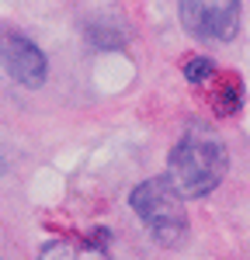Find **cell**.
Returning a JSON list of instances; mask_svg holds the SVG:
<instances>
[{
    "instance_id": "6da1fadb",
    "label": "cell",
    "mask_w": 250,
    "mask_h": 260,
    "mask_svg": "<svg viewBox=\"0 0 250 260\" xmlns=\"http://www.w3.org/2000/svg\"><path fill=\"white\" fill-rule=\"evenodd\" d=\"M226 146L215 139L212 132L202 128H191L184 139L174 146L170 153V174L174 187L184 194V198H202L208 191L219 187V180L226 177Z\"/></svg>"
},
{
    "instance_id": "7a4b0ae2",
    "label": "cell",
    "mask_w": 250,
    "mask_h": 260,
    "mask_svg": "<svg viewBox=\"0 0 250 260\" xmlns=\"http://www.w3.org/2000/svg\"><path fill=\"white\" fill-rule=\"evenodd\" d=\"M181 198L184 194L174 187L170 177H153V180H143L129 201H132V212L143 219V225L164 246H181L188 236V215Z\"/></svg>"
},
{
    "instance_id": "3957f363",
    "label": "cell",
    "mask_w": 250,
    "mask_h": 260,
    "mask_svg": "<svg viewBox=\"0 0 250 260\" xmlns=\"http://www.w3.org/2000/svg\"><path fill=\"white\" fill-rule=\"evenodd\" d=\"M181 21L195 39L226 42L240 24V0H181Z\"/></svg>"
},
{
    "instance_id": "277c9868",
    "label": "cell",
    "mask_w": 250,
    "mask_h": 260,
    "mask_svg": "<svg viewBox=\"0 0 250 260\" xmlns=\"http://www.w3.org/2000/svg\"><path fill=\"white\" fill-rule=\"evenodd\" d=\"M0 59L7 66V73L24 87H42L45 73H49V62L42 56V49L35 42H28L24 35L11 31V35H0Z\"/></svg>"
},
{
    "instance_id": "5b68a950",
    "label": "cell",
    "mask_w": 250,
    "mask_h": 260,
    "mask_svg": "<svg viewBox=\"0 0 250 260\" xmlns=\"http://www.w3.org/2000/svg\"><path fill=\"white\" fill-rule=\"evenodd\" d=\"M39 260H108V257L94 253L90 246H77L70 240H52L39 250Z\"/></svg>"
},
{
    "instance_id": "8992f818",
    "label": "cell",
    "mask_w": 250,
    "mask_h": 260,
    "mask_svg": "<svg viewBox=\"0 0 250 260\" xmlns=\"http://www.w3.org/2000/svg\"><path fill=\"white\" fill-rule=\"evenodd\" d=\"M240 108H243V83L236 77H226L219 94H215V111L219 115H236Z\"/></svg>"
},
{
    "instance_id": "52a82bcc",
    "label": "cell",
    "mask_w": 250,
    "mask_h": 260,
    "mask_svg": "<svg viewBox=\"0 0 250 260\" xmlns=\"http://www.w3.org/2000/svg\"><path fill=\"white\" fill-rule=\"evenodd\" d=\"M212 73H215V62L205 59V56H198V59H188V62H184L188 83H205V80H212Z\"/></svg>"
}]
</instances>
